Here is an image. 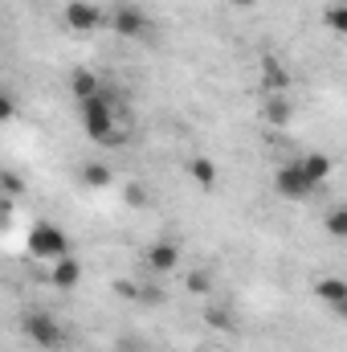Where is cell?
Returning a JSON list of instances; mask_svg holds the SVG:
<instances>
[{"label":"cell","instance_id":"cell-4","mask_svg":"<svg viewBox=\"0 0 347 352\" xmlns=\"http://www.w3.org/2000/svg\"><path fill=\"white\" fill-rule=\"evenodd\" d=\"M21 328H25V336L37 344V349H62V324L49 316V311H29L25 320H21Z\"/></svg>","mask_w":347,"mask_h":352},{"label":"cell","instance_id":"cell-8","mask_svg":"<svg viewBox=\"0 0 347 352\" xmlns=\"http://www.w3.org/2000/svg\"><path fill=\"white\" fill-rule=\"evenodd\" d=\"M315 295H319L335 316H347V278H335V274L319 278V283H315Z\"/></svg>","mask_w":347,"mask_h":352},{"label":"cell","instance_id":"cell-23","mask_svg":"<svg viewBox=\"0 0 347 352\" xmlns=\"http://www.w3.org/2000/svg\"><path fill=\"white\" fill-rule=\"evenodd\" d=\"M233 8H250V4H258V0H229Z\"/></svg>","mask_w":347,"mask_h":352},{"label":"cell","instance_id":"cell-21","mask_svg":"<svg viewBox=\"0 0 347 352\" xmlns=\"http://www.w3.org/2000/svg\"><path fill=\"white\" fill-rule=\"evenodd\" d=\"M115 291H119L123 299H143V291H139L135 283H115Z\"/></svg>","mask_w":347,"mask_h":352},{"label":"cell","instance_id":"cell-12","mask_svg":"<svg viewBox=\"0 0 347 352\" xmlns=\"http://www.w3.org/2000/svg\"><path fill=\"white\" fill-rule=\"evenodd\" d=\"M70 90H74V98H78V102H86V98H98V94H102V82H98V74H94V70H74Z\"/></svg>","mask_w":347,"mask_h":352},{"label":"cell","instance_id":"cell-15","mask_svg":"<svg viewBox=\"0 0 347 352\" xmlns=\"http://www.w3.org/2000/svg\"><path fill=\"white\" fill-rule=\"evenodd\" d=\"M323 230H327L335 242H347V205H335V209L323 217Z\"/></svg>","mask_w":347,"mask_h":352},{"label":"cell","instance_id":"cell-6","mask_svg":"<svg viewBox=\"0 0 347 352\" xmlns=\"http://www.w3.org/2000/svg\"><path fill=\"white\" fill-rule=\"evenodd\" d=\"M102 25V8L98 4H90V0H70L66 4V29H74V33H94Z\"/></svg>","mask_w":347,"mask_h":352},{"label":"cell","instance_id":"cell-2","mask_svg":"<svg viewBox=\"0 0 347 352\" xmlns=\"http://www.w3.org/2000/svg\"><path fill=\"white\" fill-rule=\"evenodd\" d=\"M29 254L33 258H66L70 254V238H66V230L62 226H53V221H37L33 230H29Z\"/></svg>","mask_w":347,"mask_h":352},{"label":"cell","instance_id":"cell-18","mask_svg":"<svg viewBox=\"0 0 347 352\" xmlns=\"http://www.w3.org/2000/svg\"><path fill=\"white\" fill-rule=\"evenodd\" d=\"M184 287H188L192 295H208V291H213V278H208V270H192V274L184 278Z\"/></svg>","mask_w":347,"mask_h":352},{"label":"cell","instance_id":"cell-20","mask_svg":"<svg viewBox=\"0 0 347 352\" xmlns=\"http://www.w3.org/2000/svg\"><path fill=\"white\" fill-rule=\"evenodd\" d=\"M127 205H147V192L139 184H127Z\"/></svg>","mask_w":347,"mask_h":352},{"label":"cell","instance_id":"cell-13","mask_svg":"<svg viewBox=\"0 0 347 352\" xmlns=\"http://www.w3.org/2000/svg\"><path fill=\"white\" fill-rule=\"evenodd\" d=\"M188 176H192L200 188H213V184H217V164L204 160V156H192V160H188Z\"/></svg>","mask_w":347,"mask_h":352},{"label":"cell","instance_id":"cell-11","mask_svg":"<svg viewBox=\"0 0 347 352\" xmlns=\"http://www.w3.org/2000/svg\"><path fill=\"white\" fill-rule=\"evenodd\" d=\"M49 278H53V287L70 291V287H78V283H82V263L66 254V258H58V263H53V274H49Z\"/></svg>","mask_w":347,"mask_h":352},{"label":"cell","instance_id":"cell-3","mask_svg":"<svg viewBox=\"0 0 347 352\" xmlns=\"http://www.w3.org/2000/svg\"><path fill=\"white\" fill-rule=\"evenodd\" d=\"M274 188L286 197V201H307L319 184L307 176V168H302V160H294V164H282L278 173H274Z\"/></svg>","mask_w":347,"mask_h":352},{"label":"cell","instance_id":"cell-19","mask_svg":"<svg viewBox=\"0 0 347 352\" xmlns=\"http://www.w3.org/2000/svg\"><path fill=\"white\" fill-rule=\"evenodd\" d=\"M208 324H213V328H233V316H225V311L208 307Z\"/></svg>","mask_w":347,"mask_h":352},{"label":"cell","instance_id":"cell-17","mask_svg":"<svg viewBox=\"0 0 347 352\" xmlns=\"http://www.w3.org/2000/svg\"><path fill=\"white\" fill-rule=\"evenodd\" d=\"M110 168H106V164H86V168H82V180H86L90 188H106V184H110Z\"/></svg>","mask_w":347,"mask_h":352},{"label":"cell","instance_id":"cell-9","mask_svg":"<svg viewBox=\"0 0 347 352\" xmlns=\"http://www.w3.org/2000/svg\"><path fill=\"white\" fill-rule=\"evenodd\" d=\"M261 119H265L270 127H286V123L294 119L290 98H286V94H265V98H261Z\"/></svg>","mask_w":347,"mask_h":352},{"label":"cell","instance_id":"cell-1","mask_svg":"<svg viewBox=\"0 0 347 352\" xmlns=\"http://www.w3.org/2000/svg\"><path fill=\"white\" fill-rule=\"evenodd\" d=\"M82 127H86V135L94 144H110V148H115V140H119V131H115V111H110V102H106L102 94L82 102Z\"/></svg>","mask_w":347,"mask_h":352},{"label":"cell","instance_id":"cell-5","mask_svg":"<svg viewBox=\"0 0 347 352\" xmlns=\"http://www.w3.org/2000/svg\"><path fill=\"white\" fill-rule=\"evenodd\" d=\"M110 25H115V33L119 37H131V41H139V37H147V12L143 8H135V4H123V8H115L110 12Z\"/></svg>","mask_w":347,"mask_h":352},{"label":"cell","instance_id":"cell-22","mask_svg":"<svg viewBox=\"0 0 347 352\" xmlns=\"http://www.w3.org/2000/svg\"><path fill=\"white\" fill-rule=\"evenodd\" d=\"M4 188H8V197H12V192H21V176H16V173H4Z\"/></svg>","mask_w":347,"mask_h":352},{"label":"cell","instance_id":"cell-10","mask_svg":"<svg viewBox=\"0 0 347 352\" xmlns=\"http://www.w3.org/2000/svg\"><path fill=\"white\" fill-rule=\"evenodd\" d=\"M261 90L265 94H286L290 90V74H286V66L278 58H265L261 62Z\"/></svg>","mask_w":347,"mask_h":352},{"label":"cell","instance_id":"cell-7","mask_svg":"<svg viewBox=\"0 0 347 352\" xmlns=\"http://www.w3.org/2000/svg\"><path fill=\"white\" fill-rule=\"evenodd\" d=\"M176 266H180V242H172V238L152 242V250H147V270H152V274H172Z\"/></svg>","mask_w":347,"mask_h":352},{"label":"cell","instance_id":"cell-16","mask_svg":"<svg viewBox=\"0 0 347 352\" xmlns=\"http://www.w3.org/2000/svg\"><path fill=\"white\" fill-rule=\"evenodd\" d=\"M323 25H327L331 33H339V37H347V0H339V4H331V8L323 12Z\"/></svg>","mask_w":347,"mask_h":352},{"label":"cell","instance_id":"cell-14","mask_svg":"<svg viewBox=\"0 0 347 352\" xmlns=\"http://www.w3.org/2000/svg\"><path fill=\"white\" fill-rule=\"evenodd\" d=\"M302 168H307V176H311L315 184H323V180L331 176V156H323V152H311V156H302Z\"/></svg>","mask_w":347,"mask_h":352}]
</instances>
